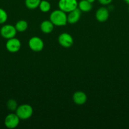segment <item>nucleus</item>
Here are the masks:
<instances>
[{"label":"nucleus","mask_w":129,"mask_h":129,"mask_svg":"<svg viewBox=\"0 0 129 129\" xmlns=\"http://www.w3.org/2000/svg\"><path fill=\"white\" fill-rule=\"evenodd\" d=\"M29 46L34 52H40L44 49V44L43 40L38 37H33L29 40Z\"/></svg>","instance_id":"obj_5"},{"label":"nucleus","mask_w":129,"mask_h":129,"mask_svg":"<svg viewBox=\"0 0 129 129\" xmlns=\"http://www.w3.org/2000/svg\"><path fill=\"white\" fill-rule=\"evenodd\" d=\"M78 8L81 11L88 12L92 10V3L89 2L87 0H81L80 2L78 3Z\"/></svg>","instance_id":"obj_13"},{"label":"nucleus","mask_w":129,"mask_h":129,"mask_svg":"<svg viewBox=\"0 0 129 129\" xmlns=\"http://www.w3.org/2000/svg\"><path fill=\"white\" fill-rule=\"evenodd\" d=\"M20 118L16 113H10L8 115L5 119V125L8 128H15L20 123Z\"/></svg>","instance_id":"obj_6"},{"label":"nucleus","mask_w":129,"mask_h":129,"mask_svg":"<svg viewBox=\"0 0 129 129\" xmlns=\"http://www.w3.org/2000/svg\"><path fill=\"white\" fill-rule=\"evenodd\" d=\"M128 10H129V9H128Z\"/></svg>","instance_id":"obj_22"},{"label":"nucleus","mask_w":129,"mask_h":129,"mask_svg":"<svg viewBox=\"0 0 129 129\" xmlns=\"http://www.w3.org/2000/svg\"><path fill=\"white\" fill-rule=\"evenodd\" d=\"M16 30L15 26L11 25H5L0 30V34L1 36L6 39H10L15 37L16 35Z\"/></svg>","instance_id":"obj_4"},{"label":"nucleus","mask_w":129,"mask_h":129,"mask_svg":"<svg viewBox=\"0 0 129 129\" xmlns=\"http://www.w3.org/2000/svg\"><path fill=\"white\" fill-rule=\"evenodd\" d=\"M110 16L109 10L105 7H101L97 10L96 13V18L99 22H104L108 19Z\"/></svg>","instance_id":"obj_10"},{"label":"nucleus","mask_w":129,"mask_h":129,"mask_svg":"<svg viewBox=\"0 0 129 129\" xmlns=\"http://www.w3.org/2000/svg\"><path fill=\"white\" fill-rule=\"evenodd\" d=\"M15 26L17 31L23 32V31H25L27 29L28 23L25 20H20V21L16 22Z\"/></svg>","instance_id":"obj_15"},{"label":"nucleus","mask_w":129,"mask_h":129,"mask_svg":"<svg viewBox=\"0 0 129 129\" xmlns=\"http://www.w3.org/2000/svg\"><path fill=\"white\" fill-rule=\"evenodd\" d=\"M58 7L64 12L69 13L78 8V1L77 0H59Z\"/></svg>","instance_id":"obj_3"},{"label":"nucleus","mask_w":129,"mask_h":129,"mask_svg":"<svg viewBox=\"0 0 129 129\" xmlns=\"http://www.w3.org/2000/svg\"><path fill=\"white\" fill-rule=\"evenodd\" d=\"M39 7L42 12L47 13L50 10L51 4L49 1H46V0H41Z\"/></svg>","instance_id":"obj_16"},{"label":"nucleus","mask_w":129,"mask_h":129,"mask_svg":"<svg viewBox=\"0 0 129 129\" xmlns=\"http://www.w3.org/2000/svg\"><path fill=\"white\" fill-rule=\"evenodd\" d=\"M6 48L10 52H17L21 48V42L18 39L15 37L8 39L6 43Z\"/></svg>","instance_id":"obj_7"},{"label":"nucleus","mask_w":129,"mask_h":129,"mask_svg":"<svg viewBox=\"0 0 129 129\" xmlns=\"http://www.w3.org/2000/svg\"><path fill=\"white\" fill-rule=\"evenodd\" d=\"M8 14L5 10L0 8V24H3L7 21Z\"/></svg>","instance_id":"obj_18"},{"label":"nucleus","mask_w":129,"mask_h":129,"mask_svg":"<svg viewBox=\"0 0 129 129\" xmlns=\"http://www.w3.org/2000/svg\"><path fill=\"white\" fill-rule=\"evenodd\" d=\"M40 1L41 0H25V4L29 10H35L39 7Z\"/></svg>","instance_id":"obj_14"},{"label":"nucleus","mask_w":129,"mask_h":129,"mask_svg":"<svg viewBox=\"0 0 129 129\" xmlns=\"http://www.w3.org/2000/svg\"><path fill=\"white\" fill-rule=\"evenodd\" d=\"M87 1H88L89 3H93L96 0H87Z\"/></svg>","instance_id":"obj_20"},{"label":"nucleus","mask_w":129,"mask_h":129,"mask_svg":"<svg viewBox=\"0 0 129 129\" xmlns=\"http://www.w3.org/2000/svg\"><path fill=\"white\" fill-rule=\"evenodd\" d=\"M49 20L54 26H64L68 23L67 14L61 10H56L53 11L49 16Z\"/></svg>","instance_id":"obj_1"},{"label":"nucleus","mask_w":129,"mask_h":129,"mask_svg":"<svg viewBox=\"0 0 129 129\" xmlns=\"http://www.w3.org/2000/svg\"><path fill=\"white\" fill-rule=\"evenodd\" d=\"M40 28L44 34H50L54 29V25L50 20H45L40 23Z\"/></svg>","instance_id":"obj_12"},{"label":"nucleus","mask_w":129,"mask_h":129,"mask_svg":"<svg viewBox=\"0 0 129 129\" xmlns=\"http://www.w3.org/2000/svg\"><path fill=\"white\" fill-rule=\"evenodd\" d=\"M33 108L28 104H23L18 106L16 110V114L21 120H27L33 114Z\"/></svg>","instance_id":"obj_2"},{"label":"nucleus","mask_w":129,"mask_h":129,"mask_svg":"<svg viewBox=\"0 0 129 129\" xmlns=\"http://www.w3.org/2000/svg\"><path fill=\"white\" fill-rule=\"evenodd\" d=\"M80 16L81 11L77 8L68 13V15H67V21L70 24H75L78 22Z\"/></svg>","instance_id":"obj_9"},{"label":"nucleus","mask_w":129,"mask_h":129,"mask_svg":"<svg viewBox=\"0 0 129 129\" xmlns=\"http://www.w3.org/2000/svg\"><path fill=\"white\" fill-rule=\"evenodd\" d=\"M124 1H125V2L128 4V5H129V0H124Z\"/></svg>","instance_id":"obj_21"},{"label":"nucleus","mask_w":129,"mask_h":129,"mask_svg":"<svg viewBox=\"0 0 129 129\" xmlns=\"http://www.w3.org/2000/svg\"><path fill=\"white\" fill-rule=\"evenodd\" d=\"M6 106H7L8 108L11 111H16V108H17V102L13 99L9 100L6 103Z\"/></svg>","instance_id":"obj_17"},{"label":"nucleus","mask_w":129,"mask_h":129,"mask_svg":"<svg viewBox=\"0 0 129 129\" xmlns=\"http://www.w3.org/2000/svg\"><path fill=\"white\" fill-rule=\"evenodd\" d=\"M73 101L76 105H82L87 102V97L85 93L83 91H77L73 94Z\"/></svg>","instance_id":"obj_11"},{"label":"nucleus","mask_w":129,"mask_h":129,"mask_svg":"<svg viewBox=\"0 0 129 129\" xmlns=\"http://www.w3.org/2000/svg\"><path fill=\"white\" fill-rule=\"evenodd\" d=\"M113 0H98L99 3L102 5H108L112 2Z\"/></svg>","instance_id":"obj_19"},{"label":"nucleus","mask_w":129,"mask_h":129,"mask_svg":"<svg viewBox=\"0 0 129 129\" xmlns=\"http://www.w3.org/2000/svg\"><path fill=\"white\" fill-rule=\"evenodd\" d=\"M58 43L63 47L69 48L73 44V37L68 33H62L58 37Z\"/></svg>","instance_id":"obj_8"}]
</instances>
